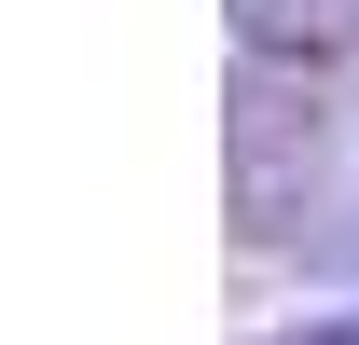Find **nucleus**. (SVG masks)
I'll return each mask as SVG.
<instances>
[{
  "mask_svg": "<svg viewBox=\"0 0 359 345\" xmlns=\"http://www.w3.org/2000/svg\"><path fill=\"white\" fill-rule=\"evenodd\" d=\"M290 345H359V318H318V332H290Z\"/></svg>",
  "mask_w": 359,
  "mask_h": 345,
  "instance_id": "obj_2",
  "label": "nucleus"
},
{
  "mask_svg": "<svg viewBox=\"0 0 359 345\" xmlns=\"http://www.w3.org/2000/svg\"><path fill=\"white\" fill-rule=\"evenodd\" d=\"M235 42L318 69V55H346V42H359V0H235Z\"/></svg>",
  "mask_w": 359,
  "mask_h": 345,
  "instance_id": "obj_1",
  "label": "nucleus"
},
{
  "mask_svg": "<svg viewBox=\"0 0 359 345\" xmlns=\"http://www.w3.org/2000/svg\"><path fill=\"white\" fill-rule=\"evenodd\" d=\"M346 249H359V235H346Z\"/></svg>",
  "mask_w": 359,
  "mask_h": 345,
  "instance_id": "obj_3",
  "label": "nucleus"
}]
</instances>
